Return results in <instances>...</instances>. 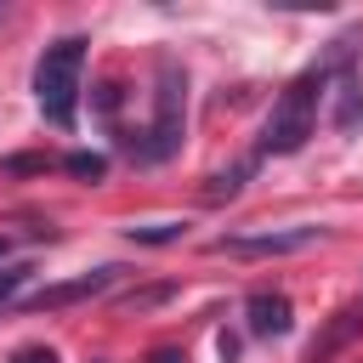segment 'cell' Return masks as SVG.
I'll list each match as a JSON object with an SVG mask.
<instances>
[{"mask_svg":"<svg viewBox=\"0 0 363 363\" xmlns=\"http://www.w3.org/2000/svg\"><path fill=\"white\" fill-rule=\"evenodd\" d=\"M79 85H85V40H79V34H62V40L45 45L40 62H34V102H40V113H45L57 130L74 125V113H79Z\"/></svg>","mask_w":363,"mask_h":363,"instance_id":"obj_1","label":"cell"},{"mask_svg":"<svg viewBox=\"0 0 363 363\" xmlns=\"http://www.w3.org/2000/svg\"><path fill=\"white\" fill-rule=\"evenodd\" d=\"M323 85H329V68H306L301 79L284 85V96L272 102V113L261 125V153H295V147H306V136L318 125Z\"/></svg>","mask_w":363,"mask_h":363,"instance_id":"obj_2","label":"cell"},{"mask_svg":"<svg viewBox=\"0 0 363 363\" xmlns=\"http://www.w3.org/2000/svg\"><path fill=\"white\" fill-rule=\"evenodd\" d=\"M182 119H187V74L176 68V57H159V91H153V125L147 142H136L142 164H159L182 147Z\"/></svg>","mask_w":363,"mask_h":363,"instance_id":"obj_3","label":"cell"},{"mask_svg":"<svg viewBox=\"0 0 363 363\" xmlns=\"http://www.w3.org/2000/svg\"><path fill=\"white\" fill-rule=\"evenodd\" d=\"M318 238H323V227H261V233H227L210 250L216 255H250V261H261V255H301Z\"/></svg>","mask_w":363,"mask_h":363,"instance_id":"obj_4","label":"cell"},{"mask_svg":"<svg viewBox=\"0 0 363 363\" xmlns=\"http://www.w3.org/2000/svg\"><path fill=\"white\" fill-rule=\"evenodd\" d=\"M113 272L119 267H96V272H79L68 284H45L40 295H28V306L34 312H57V306H74V301H96L102 289H113Z\"/></svg>","mask_w":363,"mask_h":363,"instance_id":"obj_5","label":"cell"},{"mask_svg":"<svg viewBox=\"0 0 363 363\" xmlns=\"http://www.w3.org/2000/svg\"><path fill=\"white\" fill-rule=\"evenodd\" d=\"M289 312H295V306H289V295H272V289H255V295L244 301L250 335H261V340H267V335H289V323H295Z\"/></svg>","mask_w":363,"mask_h":363,"instance_id":"obj_6","label":"cell"},{"mask_svg":"<svg viewBox=\"0 0 363 363\" xmlns=\"http://www.w3.org/2000/svg\"><path fill=\"white\" fill-rule=\"evenodd\" d=\"M357 329H363V312H357V306H346V312H340V318L329 323V335H323V340H312L306 363H329V357H335V352H340V346H346V340H352Z\"/></svg>","mask_w":363,"mask_h":363,"instance_id":"obj_7","label":"cell"},{"mask_svg":"<svg viewBox=\"0 0 363 363\" xmlns=\"http://www.w3.org/2000/svg\"><path fill=\"white\" fill-rule=\"evenodd\" d=\"M357 119H363V85H357L352 74H340V85H335V125L352 130Z\"/></svg>","mask_w":363,"mask_h":363,"instance_id":"obj_8","label":"cell"},{"mask_svg":"<svg viewBox=\"0 0 363 363\" xmlns=\"http://www.w3.org/2000/svg\"><path fill=\"white\" fill-rule=\"evenodd\" d=\"M244 176H250V159H244V164H233V170H221V176H210V187H204V199H210V204H221V199H233V193L244 187Z\"/></svg>","mask_w":363,"mask_h":363,"instance_id":"obj_9","label":"cell"},{"mask_svg":"<svg viewBox=\"0 0 363 363\" xmlns=\"http://www.w3.org/2000/svg\"><path fill=\"white\" fill-rule=\"evenodd\" d=\"M187 233V221H147V227H130V244H176Z\"/></svg>","mask_w":363,"mask_h":363,"instance_id":"obj_10","label":"cell"},{"mask_svg":"<svg viewBox=\"0 0 363 363\" xmlns=\"http://www.w3.org/2000/svg\"><path fill=\"white\" fill-rule=\"evenodd\" d=\"M62 164H68L74 176H85V182H102V176H108V159H102V153H68Z\"/></svg>","mask_w":363,"mask_h":363,"instance_id":"obj_11","label":"cell"},{"mask_svg":"<svg viewBox=\"0 0 363 363\" xmlns=\"http://www.w3.org/2000/svg\"><path fill=\"white\" fill-rule=\"evenodd\" d=\"M159 301H170V284H153V289H136V295H125V306L136 312V306H159Z\"/></svg>","mask_w":363,"mask_h":363,"instance_id":"obj_12","label":"cell"},{"mask_svg":"<svg viewBox=\"0 0 363 363\" xmlns=\"http://www.w3.org/2000/svg\"><path fill=\"white\" fill-rule=\"evenodd\" d=\"M23 278H28V267H6V272H0V306H6V301L23 289Z\"/></svg>","mask_w":363,"mask_h":363,"instance_id":"obj_13","label":"cell"},{"mask_svg":"<svg viewBox=\"0 0 363 363\" xmlns=\"http://www.w3.org/2000/svg\"><path fill=\"white\" fill-rule=\"evenodd\" d=\"M11 363H57V352H51V346H17Z\"/></svg>","mask_w":363,"mask_h":363,"instance_id":"obj_14","label":"cell"},{"mask_svg":"<svg viewBox=\"0 0 363 363\" xmlns=\"http://www.w3.org/2000/svg\"><path fill=\"white\" fill-rule=\"evenodd\" d=\"M147 363H187V357H182V352H176V346H164V352H153V357H147Z\"/></svg>","mask_w":363,"mask_h":363,"instance_id":"obj_15","label":"cell"},{"mask_svg":"<svg viewBox=\"0 0 363 363\" xmlns=\"http://www.w3.org/2000/svg\"><path fill=\"white\" fill-rule=\"evenodd\" d=\"M0 261H6V238H0Z\"/></svg>","mask_w":363,"mask_h":363,"instance_id":"obj_16","label":"cell"}]
</instances>
